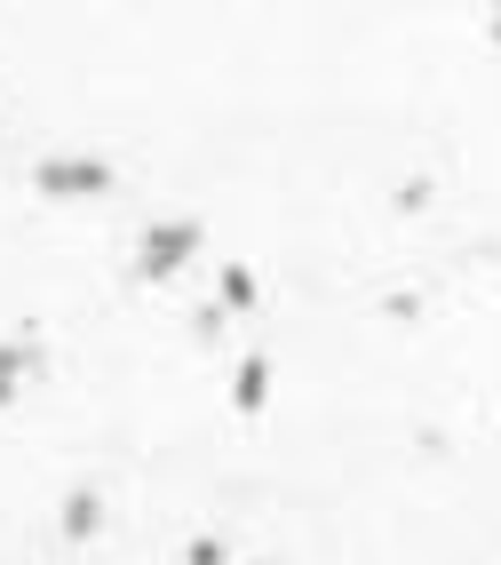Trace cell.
<instances>
[{"label":"cell","mask_w":501,"mask_h":565,"mask_svg":"<svg viewBox=\"0 0 501 565\" xmlns=\"http://www.w3.org/2000/svg\"><path fill=\"white\" fill-rule=\"evenodd\" d=\"M191 565H223V542H191Z\"/></svg>","instance_id":"7"},{"label":"cell","mask_w":501,"mask_h":565,"mask_svg":"<svg viewBox=\"0 0 501 565\" xmlns=\"http://www.w3.org/2000/svg\"><path fill=\"white\" fill-rule=\"evenodd\" d=\"M263 398H271V359H239V374H231V406L263 414Z\"/></svg>","instance_id":"3"},{"label":"cell","mask_w":501,"mask_h":565,"mask_svg":"<svg viewBox=\"0 0 501 565\" xmlns=\"http://www.w3.org/2000/svg\"><path fill=\"white\" fill-rule=\"evenodd\" d=\"M32 183H41L49 200H104L111 192V160H96V152H64V160H41L32 168Z\"/></svg>","instance_id":"2"},{"label":"cell","mask_w":501,"mask_h":565,"mask_svg":"<svg viewBox=\"0 0 501 565\" xmlns=\"http://www.w3.org/2000/svg\"><path fill=\"white\" fill-rule=\"evenodd\" d=\"M64 525H72V542H88L96 534V494H72L64 502Z\"/></svg>","instance_id":"6"},{"label":"cell","mask_w":501,"mask_h":565,"mask_svg":"<svg viewBox=\"0 0 501 565\" xmlns=\"http://www.w3.org/2000/svg\"><path fill=\"white\" fill-rule=\"evenodd\" d=\"M32 366H41V351H32V343H0V406H17V391H24Z\"/></svg>","instance_id":"4"},{"label":"cell","mask_w":501,"mask_h":565,"mask_svg":"<svg viewBox=\"0 0 501 565\" xmlns=\"http://www.w3.org/2000/svg\"><path fill=\"white\" fill-rule=\"evenodd\" d=\"M200 247H207L200 215H160V223L136 239V279H151V287H160V279H183Z\"/></svg>","instance_id":"1"},{"label":"cell","mask_w":501,"mask_h":565,"mask_svg":"<svg viewBox=\"0 0 501 565\" xmlns=\"http://www.w3.org/2000/svg\"><path fill=\"white\" fill-rule=\"evenodd\" d=\"M493 41H501V24H493Z\"/></svg>","instance_id":"8"},{"label":"cell","mask_w":501,"mask_h":565,"mask_svg":"<svg viewBox=\"0 0 501 565\" xmlns=\"http://www.w3.org/2000/svg\"><path fill=\"white\" fill-rule=\"evenodd\" d=\"M247 303H255V271L231 263V271H223V311H247Z\"/></svg>","instance_id":"5"}]
</instances>
